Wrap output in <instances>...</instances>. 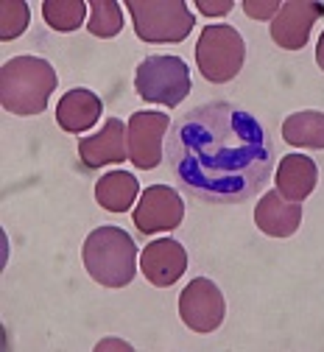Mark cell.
<instances>
[{
    "instance_id": "21",
    "label": "cell",
    "mask_w": 324,
    "mask_h": 352,
    "mask_svg": "<svg viewBox=\"0 0 324 352\" xmlns=\"http://www.w3.org/2000/svg\"><path fill=\"white\" fill-rule=\"evenodd\" d=\"M280 9H283L280 0H244V12L252 20H274L280 14Z\"/></svg>"
},
{
    "instance_id": "10",
    "label": "cell",
    "mask_w": 324,
    "mask_h": 352,
    "mask_svg": "<svg viewBox=\"0 0 324 352\" xmlns=\"http://www.w3.org/2000/svg\"><path fill=\"white\" fill-rule=\"evenodd\" d=\"M324 17V6L313 0H288L271 20V39L283 51H302L310 39V28Z\"/></svg>"
},
{
    "instance_id": "22",
    "label": "cell",
    "mask_w": 324,
    "mask_h": 352,
    "mask_svg": "<svg viewBox=\"0 0 324 352\" xmlns=\"http://www.w3.org/2000/svg\"><path fill=\"white\" fill-rule=\"evenodd\" d=\"M233 6H235L233 0H213V3H210V0H196V9L204 17H221V14H226Z\"/></svg>"
},
{
    "instance_id": "5",
    "label": "cell",
    "mask_w": 324,
    "mask_h": 352,
    "mask_svg": "<svg viewBox=\"0 0 324 352\" xmlns=\"http://www.w3.org/2000/svg\"><path fill=\"white\" fill-rule=\"evenodd\" d=\"M191 65L179 56H146L134 70V90L143 101L176 109L191 96Z\"/></svg>"
},
{
    "instance_id": "20",
    "label": "cell",
    "mask_w": 324,
    "mask_h": 352,
    "mask_svg": "<svg viewBox=\"0 0 324 352\" xmlns=\"http://www.w3.org/2000/svg\"><path fill=\"white\" fill-rule=\"evenodd\" d=\"M28 3L25 0H3L0 3V39L9 42L17 39L25 28H28Z\"/></svg>"
},
{
    "instance_id": "14",
    "label": "cell",
    "mask_w": 324,
    "mask_h": 352,
    "mask_svg": "<svg viewBox=\"0 0 324 352\" xmlns=\"http://www.w3.org/2000/svg\"><path fill=\"white\" fill-rule=\"evenodd\" d=\"M101 112H104L101 98L92 90H87V87H76V90H67L59 98L56 123L67 135H78V131H87L96 126L101 120Z\"/></svg>"
},
{
    "instance_id": "1",
    "label": "cell",
    "mask_w": 324,
    "mask_h": 352,
    "mask_svg": "<svg viewBox=\"0 0 324 352\" xmlns=\"http://www.w3.org/2000/svg\"><path fill=\"white\" fill-rule=\"evenodd\" d=\"M165 154L176 185L199 204H244L274 170L266 126L233 101H207L176 118Z\"/></svg>"
},
{
    "instance_id": "17",
    "label": "cell",
    "mask_w": 324,
    "mask_h": 352,
    "mask_svg": "<svg viewBox=\"0 0 324 352\" xmlns=\"http://www.w3.org/2000/svg\"><path fill=\"white\" fill-rule=\"evenodd\" d=\"M283 140L294 148H324V112L302 109L285 118L283 123Z\"/></svg>"
},
{
    "instance_id": "12",
    "label": "cell",
    "mask_w": 324,
    "mask_h": 352,
    "mask_svg": "<svg viewBox=\"0 0 324 352\" xmlns=\"http://www.w3.org/2000/svg\"><path fill=\"white\" fill-rule=\"evenodd\" d=\"M123 160H129V123L120 118H109L98 135L78 140V162L89 170Z\"/></svg>"
},
{
    "instance_id": "16",
    "label": "cell",
    "mask_w": 324,
    "mask_h": 352,
    "mask_svg": "<svg viewBox=\"0 0 324 352\" xmlns=\"http://www.w3.org/2000/svg\"><path fill=\"white\" fill-rule=\"evenodd\" d=\"M137 193H140V182L129 170H109L96 185V201L107 212H126Z\"/></svg>"
},
{
    "instance_id": "9",
    "label": "cell",
    "mask_w": 324,
    "mask_h": 352,
    "mask_svg": "<svg viewBox=\"0 0 324 352\" xmlns=\"http://www.w3.org/2000/svg\"><path fill=\"white\" fill-rule=\"evenodd\" d=\"M182 218H184V201L168 185L146 188V193L140 196V201H137V207L131 212V221H134L137 232H143V235L176 230L182 224Z\"/></svg>"
},
{
    "instance_id": "3",
    "label": "cell",
    "mask_w": 324,
    "mask_h": 352,
    "mask_svg": "<svg viewBox=\"0 0 324 352\" xmlns=\"http://www.w3.org/2000/svg\"><path fill=\"white\" fill-rule=\"evenodd\" d=\"M81 260L101 288H123L137 272V243L120 227H98L87 235Z\"/></svg>"
},
{
    "instance_id": "24",
    "label": "cell",
    "mask_w": 324,
    "mask_h": 352,
    "mask_svg": "<svg viewBox=\"0 0 324 352\" xmlns=\"http://www.w3.org/2000/svg\"><path fill=\"white\" fill-rule=\"evenodd\" d=\"M316 65L324 70V31H321V36H318V45H316Z\"/></svg>"
},
{
    "instance_id": "7",
    "label": "cell",
    "mask_w": 324,
    "mask_h": 352,
    "mask_svg": "<svg viewBox=\"0 0 324 352\" xmlns=\"http://www.w3.org/2000/svg\"><path fill=\"white\" fill-rule=\"evenodd\" d=\"M179 316L184 327H191L193 333L218 330L226 316V302H224L221 288L207 277L191 280L188 288L179 294Z\"/></svg>"
},
{
    "instance_id": "11",
    "label": "cell",
    "mask_w": 324,
    "mask_h": 352,
    "mask_svg": "<svg viewBox=\"0 0 324 352\" xmlns=\"http://www.w3.org/2000/svg\"><path fill=\"white\" fill-rule=\"evenodd\" d=\"M140 272L154 288H171L188 272V252L173 238L151 241L140 254Z\"/></svg>"
},
{
    "instance_id": "2",
    "label": "cell",
    "mask_w": 324,
    "mask_h": 352,
    "mask_svg": "<svg viewBox=\"0 0 324 352\" xmlns=\"http://www.w3.org/2000/svg\"><path fill=\"white\" fill-rule=\"evenodd\" d=\"M56 87V67L42 56H14L0 67V104L12 115L28 118L45 112Z\"/></svg>"
},
{
    "instance_id": "13",
    "label": "cell",
    "mask_w": 324,
    "mask_h": 352,
    "mask_svg": "<svg viewBox=\"0 0 324 352\" xmlns=\"http://www.w3.org/2000/svg\"><path fill=\"white\" fill-rule=\"evenodd\" d=\"M255 224L268 238H291L302 224V204L283 199L280 190H268L255 207Z\"/></svg>"
},
{
    "instance_id": "23",
    "label": "cell",
    "mask_w": 324,
    "mask_h": 352,
    "mask_svg": "<svg viewBox=\"0 0 324 352\" xmlns=\"http://www.w3.org/2000/svg\"><path fill=\"white\" fill-rule=\"evenodd\" d=\"M98 352H104V349H131V344H126V341H118V338H109V341H98V346H96Z\"/></svg>"
},
{
    "instance_id": "8",
    "label": "cell",
    "mask_w": 324,
    "mask_h": 352,
    "mask_svg": "<svg viewBox=\"0 0 324 352\" xmlns=\"http://www.w3.org/2000/svg\"><path fill=\"white\" fill-rule=\"evenodd\" d=\"M168 112H134L129 118V160L134 168L151 170L162 162V140L171 131Z\"/></svg>"
},
{
    "instance_id": "6",
    "label": "cell",
    "mask_w": 324,
    "mask_h": 352,
    "mask_svg": "<svg viewBox=\"0 0 324 352\" xmlns=\"http://www.w3.org/2000/svg\"><path fill=\"white\" fill-rule=\"evenodd\" d=\"M246 42L233 25H207L196 42L199 73L213 84L233 81L244 70Z\"/></svg>"
},
{
    "instance_id": "19",
    "label": "cell",
    "mask_w": 324,
    "mask_h": 352,
    "mask_svg": "<svg viewBox=\"0 0 324 352\" xmlns=\"http://www.w3.org/2000/svg\"><path fill=\"white\" fill-rule=\"evenodd\" d=\"M87 31L92 36H118L123 31V9L118 0H89V20H87Z\"/></svg>"
},
{
    "instance_id": "15",
    "label": "cell",
    "mask_w": 324,
    "mask_h": 352,
    "mask_svg": "<svg viewBox=\"0 0 324 352\" xmlns=\"http://www.w3.org/2000/svg\"><path fill=\"white\" fill-rule=\"evenodd\" d=\"M274 182L283 199L302 204L318 182V168L307 154H285L280 160V168H277Z\"/></svg>"
},
{
    "instance_id": "4",
    "label": "cell",
    "mask_w": 324,
    "mask_h": 352,
    "mask_svg": "<svg viewBox=\"0 0 324 352\" xmlns=\"http://www.w3.org/2000/svg\"><path fill=\"white\" fill-rule=\"evenodd\" d=\"M134 34L151 45L162 42H184L191 36L196 20L184 0H126Z\"/></svg>"
},
{
    "instance_id": "18",
    "label": "cell",
    "mask_w": 324,
    "mask_h": 352,
    "mask_svg": "<svg viewBox=\"0 0 324 352\" xmlns=\"http://www.w3.org/2000/svg\"><path fill=\"white\" fill-rule=\"evenodd\" d=\"M87 9H89V3H84V0H45L42 3V17L54 31L70 34V31L81 28L84 20H89Z\"/></svg>"
}]
</instances>
